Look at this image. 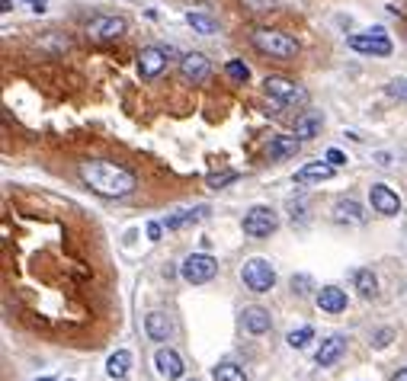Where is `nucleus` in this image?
Here are the masks:
<instances>
[{"label":"nucleus","instance_id":"1","mask_svg":"<svg viewBox=\"0 0 407 381\" xmlns=\"http://www.w3.org/2000/svg\"><path fill=\"white\" fill-rule=\"evenodd\" d=\"M80 179L90 193L103 195V199H122V195L135 193L138 179L129 167L115 164V160H84L77 167Z\"/></svg>","mask_w":407,"mask_h":381},{"label":"nucleus","instance_id":"2","mask_svg":"<svg viewBox=\"0 0 407 381\" xmlns=\"http://www.w3.org/2000/svg\"><path fill=\"white\" fill-rule=\"evenodd\" d=\"M250 42H254V48H257L260 55H266V58H279V61H292V58H299V42H295L289 32H279V29H254L250 32Z\"/></svg>","mask_w":407,"mask_h":381},{"label":"nucleus","instance_id":"3","mask_svg":"<svg viewBox=\"0 0 407 381\" xmlns=\"http://www.w3.org/2000/svg\"><path fill=\"white\" fill-rule=\"evenodd\" d=\"M266 97L273 99L276 109H301L308 106V90L289 77H266L263 80Z\"/></svg>","mask_w":407,"mask_h":381},{"label":"nucleus","instance_id":"4","mask_svg":"<svg viewBox=\"0 0 407 381\" xmlns=\"http://www.w3.org/2000/svg\"><path fill=\"white\" fill-rule=\"evenodd\" d=\"M240 279H244V285H247L250 292L263 295V292H269V289L276 285V269H273V263H269V260L254 257V260H247V263H244Z\"/></svg>","mask_w":407,"mask_h":381},{"label":"nucleus","instance_id":"5","mask_svg":"<svg viewBox=\"0 0 407 381\" xmlns=\"http://www.w3.org/2000/svg\"><path fill=\"white\" fill-rule=\"evenodd\" d=\"M180 275H183L189 285L212 282L215 275H218V260L209 257V253H189V257L183 260V266H180Z\"/></svg>","mask_w":407,"mask_h":381},{"label":"nucleus","instance_id":"6","mask_svg":"<svg viewBox=\"0 0 407 381\" xmlns=\"http://www.w3.org/2000/svg\"><path fill=\"white\" fill-rule=\"evenodd\" d=\"M244 234L247 237H257V240H263V237H269V234H276V228H279V215L269 208V205H254L247 215H244Z\"/></svg>","mask_w":407,"mask_h":381},{"label":"nucleus","instance_id":"7","mask_svg":"<svg viewBox=\"0 0 407 381\" xmlns=\"http://www.w3.org/2000/svg\"><path fill=\"white\" fill-rule=\"evenodd\" d=\"M346 45L359 55H372V58H388L391 55V39L385 36V29H372V32H353L346 39Z\"/></svg>","mask_w":407,"mask_h":381},{"label":"nucleus","instance_id":"8","mask_svg":"<svg viewBox=\"0 0 407 381\" xmlns=\"http://www.w3.org/2000/svg\"><path fill=\"white\" fill-rule=\"evenodd\" d=\"M170 55H173V48H164V45H148V48H142V52H138V74H142L144 80L160 77L164 68H167Z\"/></svg>","mask_w":407,"mask_h":381},{"label":"nucleus","instance_id":"9","mask_svg":"<svg viewBox=\"0 0 407 381\" xmlns=\"http://www.w3.org/2000/svg\"><path fill=\"white\" fill-rule=\"evenodd\" d=\"M125 29H129V23H125V17H93L87 23V36L93 39V42H115L119 36H125Z\"/></svg>","mask_w":407,"mask_h":381},{"label":"nucleus","instance_id":"10","mask_svg":"<svg viewBox=\"0 0 407 381\" xmlns=\"http://www.w3.org/2000/svg\"><path fill=\"white\" fill-rule=\"evenodd\" d=\"M369 202H372V208L379 215H385V218H395V215L401 212V199H398V193L391 186H385V183H372L369 186Z\"/></svg>","mask_w":407,"mask_h":381},{"label":"nucleus","instance_id":"11","mask_svg":"<svg viewBox=\"0 0 407 381\" xmlns=\"http://www.w3.org/2000/svg\"><path fill=\"white\" fill-rule=\"evenodd\" d=\"M180 74H183V80H189V84H205L209 74H212V64H209V58H205L202 52H186L183 58H180Z\"/></svg>","mask_w":407,"mask_h":381},{"label":"nucleus","instance_id":"12","mask_svg":"<svg viewBox=\"0 0 407 381\" xmlns=\"http://www.w3.org/2000/svg\"><path fill=\"white\" fill-rule=\"evenodd\" d=\"M154 365H158V375L160 378H167V381H177V378H183V372H186V365H183V359H180L170 346H160L158 353H154Z\"/></svg>","mask_w":407,"mask_h":381},{"label":"nucleus","instance_id":"13","mask_svg":"<svg viewBox=\"0 0 407 381\" xmlns=\"http://www.w3.org/2000/svg\"><path fill=\"white\" fill-rule=\"evenodd\" d=\"M321 128H324V115L314 113V109H305V113L295 119V138H301V141H311V138H318Z\"/></svg>","mask_w":407,"mask_h":381},{"label":"nucleus","instance_id":"14","mask_svg":"<svg viewBox=\"0 0 407 381\" xmlns=\"http://www.w3.org/2000/svg\"><path fill=\"white\" fill-rule=\"evenodd\" d=\"M202 218H209V205H196V208L173 212L170 218H164V228H167V231H180V228H189V224H199Z\"/></svg>","mask_w":407,"mask_h":381},{"label":"nucleus","instance_id":"15","mask_svg":"<svg viewBox=\"0 0 407 381\" xmlns=\"http://www.w3.org/2000/svg\"><path fill=\"white\" fill-rule=\"evenodd\" d=\"M301 148V138H295V135H276L273 141L266 144V154H269V160H289L295 157Z\"/></svg>","mask_w":407,"mask_h":381},{"label":"nucleus","instance_id":"16","mask_svg":"<svg viewBox=\"0 0 407 381\" xmlns=\"http://www.w3.org/2000/svg\"><path fill=\"white\" fill-rule=\"evenodd\" d=\"M334 164H324V160H314V164H305V167L295 170V183H324V179L334 177Z\"/></svg>","mask_w":407,"mask_h":381},{"label":"nucleus","instance_id":"17","mask_svg":"<svg viewBox=\"0 0 407 381\" xmlns=\"http://www.w3.org/2000/svg\"><path fill=\"white\" fill-rule=\"evenodd\" d=\"M334 218L340 224H366V212L356 199H337L334 202Z\"/></svg>","mask_w":407,"mask_h":381},{"label":"nucleus","instance_id":"18","mask_svg":"<svg viewBox=\"0 0 407 381\" xmlns=\"http://www.w3.org/2000/svg\"><path fill=\"white\" fill-rule=\"evenodd\" d=\"M343 353H346V340L340 337V333H334V337H328L324 343H321V349H318V365H321V369H328V365H334Z\"/></svg>","mask_w":407,"mask_h":381},{"label":"nucleus","instance_id":"19","mask_svg":"<svg viewBox=\"0 0 407 381\" xmlns=\"http://www.w3.org/2000/svg\"><path fill=\"white\" fill-rule=\"evenodd\" d=\"M318 304H321V311H328V314H340V311H346V292L337 289V285H324L318 292Z\"/></svg>","mask_w":407,"mask_h":381},{"label":"nucleus","instance_id":"20","mask_svg":"<svg viewBox=\"0 0 407 381\" xmlns=\"http://www.w3.org/2000/svg\"><path fill=\"white\" fill-rule=\"evenodd\" d=\"M144 330H148V337H151V340L164 343V340H170V333H173V324L167 320V314H160V311H151L148 318H144Z\"/></svg>","mask_w":407,"mask_h":381},{"label":"nucleus","instance_id":"21","mask_svg":"<svg viewBox=\"0 0 407 381\" xmlns=\"http://www.w3.org/2000/svg\"><path fill=\"white\" fill-rule=\"evenodd\" d=\"M273 327V318H269V311L266 308H247L244 311V330H250V333H266V330Z\"/></svg>","mask_w":407,"mask_h":381},{"label":"nucleus","instance_id":"22","mask_svg":"<svg viewBox=\"0 0 407 381\" xmlns=\"http://www.w3.org/2000/svg\"><path fill=\"white\" fill-rule=\"evenodd\" d=\"M129 372H132V353H129V349H119V353L109 355V362H106V375H109V378L122 381Z\"/></svg>","mask_w":407,"mask_h":381},{"label":"nucleus","instance_id":"23","mask_svg":"<svg viewBox=\"0 0 407 381\" xmlns=\"http://www.w3.org/2000/svg\"><path fill=\"white\" fill-rule=\"evenodd\" d=\"M353 285L359 289V295H363V298H375V292H379V279H375V273H372V269H356V273H353Z\"/></svg>","mask_w":407,"mask_h":381},{"label":"nucleus","instance_id":"24","mask_svg":"<svg viewBox=\"0 0 407 381\" xmlns=\"http://www.w3.org/2000/svg\"><path fill=\"white\" fill-rule=\"evenodd\" d=\"M186 23H189V29L199 32V36H215V32H218V23H215L209 13H186Z\"/></svg>","mask_w":407,"mask_h":381},{"label":"nucleus","instance_id":"25","mask_svg":"<svg viewBox=\"0 0 407 381\" xmlns=\"http://www.w3.org/2000/svg\"><path fill=\"white\" fill-rule=\"evenodd\" d=\"M215 381H247V375H244V369L234 362H222V365H215Z\"/></svg>","mask_w":407,"mask_h":381},{"label":"nucleus","instance_id":"26","mask_svg":"<svg viewBox=\"0 0 407 381\" xmlns=\"http://www.w3.org/2000/svg\"><path fill=\"white\" fill-rule=\"evenodd\" d=\"M225 74H228L231 80H238V84H244V80H250V68L244 61H238V58H234V61H228L225 64Z\"/></svg>","mask_w":407,"mask_h":381},{"label":"nucleus","instance_id":"27","mask_svg":"<svg viewBox=\"0 0 407 381\" xmlns=\"http://www.w3.org/2000/svg\"><path fill=\"white\" fill-rule=\"evenodd\" d=\"M311 337H314V330H311V327H299V330H292V333L285 337V343L292 346V349H305Z\"/></svg>","mask_w":407,"mask_h":381},{"label":"nucleus","instance_id":"28","mask_svg":"<svg viewBox=\"0 0 407 381\" xmlns=\"http://www.w3.org/2000/svg\"><path fill=\"white\" fill-rule=\"evenodd\" d=\"M234 179H238V173H234V170H225V173H212L205 183H209V189H225L228 183H234Z\"/></svg>","mask_w":407,"mask_h":381},{"label":"nucleus","instance_id":"29","mask_svg":"<svg viewBox=\"0 0 407 381\" xmlns=\"http://www.w3.org/2000/svg\"><path fill=\"white\" fill-rule=\"evenodd\" d=\"M385 93H388L391 99H407V80H404V77L391 80L388 87H385Z\"/></svg>","mask_w":407,"mask_h":381},{"label":"nucleus","instance_id":"30","mask_svg":"<svg viewBox=\"0 0 407 381\" xmlns=\"http://www.w3.org/2000/svg\"><path fill=\"white\" fill-rule=\"evenodd\" d=\"M247 10H254V13H266V10L276 7V0H240Z\"/></svg>","mask_w":407,"mask_h":381},{"label":"nucleus","instance_id":"31","mask_svg":"<svg viewBox=\"0 0 407 381\" xmlns=\"http://www.w3.org/2000/svg\"><path fill=\"white\" fill-rule=\"evenodd\" d=\"M292 289H295L299 295H308V292H311V275H305V273L292 275Z\"/></svg>","mask_w":407,"mask_h":381},{"label":"nucleus","instance_id":"32","mask_svg":"<svg viewBox=\"0 0 407 381\" xmlns=\"http://www.w3.org/2000/svg\"><path fill=\"white\" fill-rule=\"evenodd\" d=\"M328 164H334V167H343V164H346V154L340 151V148H330V151H328Z\"/></svg>","mask_w":407,"mask_h":381},{"label":"nucleus","instance_id":"33","mask_svg":"<svg viewBox=\"0 0 407 381\" xmlns=\"http://www.w3.org/2000/svg\"><path fill=\"white\" fill-rule=\"evenodd\" d=\"M388 343H391V330H379V333H375V340H372V346H375V349H385Z\"/></svg>","mask_w":407,"mask_h":381},{"label":"nucleus","instance_id":"34","mask_svg":"<svg viewBox=\"0 0 407 381\" xmlns=\"http://www.w3.org/2000/svg\"><path fill=\"white\" fill-rule=\"evenodd\" d=\"M160 234H164V222H151L148 224V240H160Z\"/></svg>","mask_w":407,"mask_h":381},{"label":"nucleus","instance_id":"35","mask_svg":"<svg viewBox=\"0 0 407 381\" xmlns=\"http://www.w3.org/2000/svg\"><path fill=\"white\" fill-rule=\"evenodd\" d=\"M23 3H29L32 13H45V10H48V0H23Z\"/></svg>","mask_w":407,"mask_h":381},{"label":"nucleus","instance_id":"36","mask_svg":"<svg viewBox=\"0 0 407 381\" xmlns=\"http://www.w3.org/2000/svg\"><path fill=\"white\" fill-rule=\"evenodd\" d=\"M375 164H381V167H388V164H391V157H388L385 151H379V154H375Z\"/></svg>","mask_w":407,"mask_h":381},{"label":"nucleus","instance_id":"37","mask_svg":"<svg viewBox=\"0 0 407 381\" xmlns=\"http://www.w3.org/2000/svg\"><path fill=\"white\" fill-rule=\"evenodd\" d=\"M0 10H3V13H10V10H13V3H10V0H0Z\"/></svg>","mask_w":407,"mask_h":381},{"label":"nucleus","instance_id":"38","mask_svg":"<svg viewBox=\"0 0 407 381\" xmlns=\"http://www.w3.org/2000/svg\"><path fill=\"white\" fill-rule=\"evenodd\" d=\"M391 381H407V369H401V372L395 375V378H391Z\"/></svg>","mask_w":407,"mask_h":381},{"label":"nucleus","instance_id":"39","mask_svg":"<svg viewBox=\"0 0 407 381\" xmlns=\"http://www.w3.org/2000/svg\"><path fill=\"white\" fill-rule=\"evenodd\" d=\"M39 381H55V378H39Z\"/></svg>","mask_w":407,"mask_h":381},{"label":"nucleus","instance_id":"40","mask_svg":"<svg viewBox=\"0 0 407 381\" xmlns=\"http://www.w3.org/2000/svg\"><path fill=\"white\" fill-rule=\"evenodd\" d=\"M193 381H196V378H193Z\"/></svg>","mask_w":407,"mask_h":381}]
</instances>
